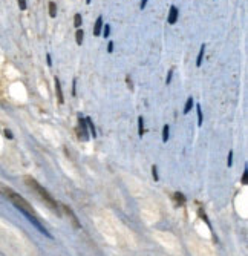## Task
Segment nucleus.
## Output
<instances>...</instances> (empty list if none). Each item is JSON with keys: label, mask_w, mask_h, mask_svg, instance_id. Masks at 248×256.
I'll return each instance as SVG.
<instances>
[{"label": "nucleus", "mask_w": 248, "mask_h": 256, "mask_svg": "<svg viewBox=\"0 0 248 256\" xmlns=\"http://www.w3.org/2000/svg\"><path fill=\"white\" fill-rule=\"evenodd\" d=\"M0 193H2L5 198H8V199L11 201V203H12V206H16V207L18 208V210L22 212V213L25 215V216L28 218V219H29V221H31L32 224H34V226L38 228V230L43 233V235H46L48 238H52L51 235H49V232H48V230H46V228L42 226V222H40V221L37 219L34 208L31 207V204H29V203H28V201H26L23 196H20V195H18V193H16V192L12 190L11 187L5 186V184H2V183H0Z\"/></svg>", "instance_id": "1"}, {"label": "nucleus", "mask_w": 248, "mask_h": 256, "mask_svg": "<svg viewBox=\"0 0 248 256\" xmlns=\"http://www.w3.org/2000/svg\"><path fill=\"white\" fill-rule=\"evenodd\" d=\"M25 183L28 184V186L32 189V190H34V192L38 195V196L42 198V199L45 201V203L48 204V206L52 208V210H54V212H55V213L58 215V216H60V207H58V203H57V201L52 198V195H51L48 190H46V189H45L43 186H40V184L37 183V181H35L34 178H31V177H26V178H25Z\"/></svg>", "instance_id": "2"}, {"label": "nucleus", "mask_w": 248, "mask_h": 256, "mask_svg": "<svg viewBox=\"0 0 248 256\" xmlns=\"http://www.w3.org/2000/svg\"><path fill=\"white\" fill-rule=\"evenodd\" d=\"M63 210L66 212V215H68V218H71V221H72L73 227H75V228H81V224H80L78 218L75 216V213H73V210H72V208H71L69 206H63Z\"/></svg>", "instance_id": "3"}, {"label": "nucleus", "mask_w": 248, "mask_h": 256, "mask_svg": "<svg viewBox=\"0 0 248 256\" xmlns=\"http://www.w3.org/2000/svg\"><path fill=\"white\" fill-rule=\"evenodd\" d=\"M178 16H179V11L175 5L170 6V12H169V17H167V22H169L170 25L173 23H176V20H178Z\"/></svg>", "instance_id": "4"}, {"label": "nucleus", "mask_w": 248, "mask_h": 256, "mask_svg": "<svg viewBox=\"0 0 248 256\" xmlns=\"http://www.w3.org/2000/svg\"><path fill=\"white\" fill-rule=\"evenodd\" d=\"M78 124H80V137H83V140L88 141L89 140V135H88V129H86V120L83 117H80L78 118Z\"/></svg>", "instance_id": "5"}, {"label": "nucleus", "mask_w": 248, "mask_h": 256, "mask_svg": "<svg viewBox=\"0 0 248 256\" xmlns=\"http://www.w3.org/2000/svg\"><path fill=\"white\" fill-rule=\"evenodd\" d=\"M55 94H57V98H58V103H64V98H63V92H61V84H60V80L55 78Z\"/></svg>", "instance_id": "6"}, {"label": "nucleus", "mask_w": 248, "mask_h": 256, "mask_svg": "<svg viewBox=\"0 0 248 256\" xmlns=\"http://www.w3.org/2000/svg\"><path fill=\"white\" fill-rule=\"evenodd\" d=\"M101 28H103V17L100 16L97 18V22H95V26H93V35H100V34H101Z\"/></svg>", "instance_id": "7"}, {"label": "nucleus", "mask_w": 248, "mask_h": 256, "mask_svg": "<svg viewBox=\"0 0 248 256\" xmlns=\"http://www.w3.org/2000/svg\"><path fill=\"white\" fill-rule=\"evenodd\" d=\"M204 54H205V45H202V46H201V49H199L198 58H196V66H201V63H202V58H204Z\"/></svg>", "instance_id": "8"}, {"label": "nucleus", "mask_w": 248, "mask_h": 256, "mask_svg": "<svg viewBox=\"0 0 248 256\" xmlns=\"http://www.w3.org/2000/svg\"><path fill=\"white\" fill-rule=\"evenodd\" d=\"M83 38H84V32L78 28L77 32H75V42H77V45H81L83 43Z\"/></svg>", "instance_id": "9"}, {"label": "nucleus", "mask_w": 248, "mask_h": 256, "mask_svg": "<svg viewBox=\"0 0 248 256\" xmlns=\"http://www.w3.org/2000/svg\"><path fill=\"white\" fill-rule=\"evenodd\" d=\"M86 124L89 126V130H90V135L95 138L97 137V130H95V126H93V123H92V120L90 118H86Z\"/></svg>", "instance_id": "10"}, {"label": "nucleus", "mask_w": 248, "mask_h": 256, "mask_svg": "<svg viewBox=\"0 0 248 256\" xmlns=\"http://www.w3.org/2000/svg\"><path fill=\"white\" fill-rule=\"evenodd\" d=\"M169 135H170V127L165 124V126L163 127V141H164V143H167V141H169Z\"/></svg>", "instance_id": "11"}, {"label": "nucleus", "mask_w": 248, "mask_h": 256, "mask_svg": "<svg viewBox=\"0 0 248 256\" xmlns=\"http://www.w3.org/2000/svg\"><path fill=\"white\" fill-rule=\"evenodd\" d=\"M138 133H139V137L144 135V120H143V117L138 118Z\"/></svg>", "instance_id": "12"}, {"label": "nucleus", "mask_w": 248, "mask_h": 256, "mask_svg": "<svg viewBox=\"0 0 248 256\" xmlns=\"http://www.w3.org/2000/svg\"><path fill=\"white\" fill-rule=\"evenodd\" d=\"M191 107H193V98L190 97L189 100H187V103H185V107H184V115H187V113L190 112Z\"/></svg>", "instance_id": "13"}, {"label": "nucleus", "mask_w": 248, "mask_h": 256, "mask_svg": "<svg viewBox=\"0 0 248 256\" xmlns=\"http://www.w3.org/2000/svg\"><path fill=\"white\" fill-rule=\"evenodd\" d=\"M81 22H83V18H81V14H75V17H73V26L78 29L80 26H81Z\"/></svg>", "instance_id": "14"}, {"label": "nucleus", "mask_w": 248, "mask_h": 256, "mask_svg": "<svg viewBox=\"0 0 248 256\" xmlns=\"http://www.w3.org/2000/svg\"><path fill=\"white\" fill-rule=\"evenodd\" d=\"M49 16L51 17H55L57 16V5L54 3V2L49 3Z\"/></svg>", "instance_id": "15"}, {"label": "nucleus", "mask_w": 248, "mask_h": 256, "mask_svg": "<svg viewBox=\"0 0 248 256\" xmlns=\"http://www.w3.org/2000/svg\"><path fill=\"white\" fill-rule=\"evenodd\" d=\"M196 112H198V126H202L204 117H202V111H201V106L199 104H196Z\"/></svg>", "instance_id": "16"}, {"label": "nucleus", "mask_w": 248, "mask_h": 256, "mask_svg": "<svg viewBox=\"0 0 248 256\" xmlns=\"http://www.w3.org/2000/svg\"><path fill=\"white\" fill-rule=\"evenodd\" d=\"M175 199L178 201L179 204H184V203H185V198H184V195H182V193H179V192H176V193H175Z\"/></svg>", "instance_id": "17"}, {"label": "nucleus", "mask_w": 248, "mask_h": 256, "mask_svg": "<svg viewBox=\"0 0 248 256\" xmlns=\"http://www.w3.org/2000/svg\"><path fill=\"white\" fill-rule=\"evenodd\" d=\"M109 34H110V26H109V25H104V28H103V35L107 38V37H109Z\"/></svg>", "instance_id": "18"}, {"label": "nucleus", "mask_w": 248, "mask_h": 256, "mask_svg": "<svg viewBox=\"0 0 248 256\" xmlns=\"http://www.w3.org/2000/svg\"><path fill=\"white\" fill-rule=\"evenodd\" d=\"M152 173H153V179L158 181L159 178H158V167H156V166H153V167H152Z\"/></svg>", "instance_id": "19"}, {"label": "nucleus", "mask_w": 248, "mask_h": 256, "mask_svg": "<svg viewBox=\"0 0 248 256\" xmlns=\"http://www.w3.org/2000/svg\"><path fill=\"white\" fill-rule=\"evenodd\" d=\"M172 77H173V69H170V71H169V74H167V78H165V83H167V84H170V82H172Z\"/></svg>", "instance_id": "20"}, {"label": "nucleus", "mask_w": 248, "mask_h": 256, "mask_svg": "<svg viewBox=\"0 0 248 256\" xmlns=\"http://www.w3.org/2000/svg\"><path fill=\"white\" fill-rule=\"evenodd\" d=\"M242 183H244V184L248 183V170H247V169L244 170V175H242Z\"/></svg>", "instance_id": "21"}, {"label": "nucleus", "mask_w": 248, "mask_h": 256, "mask_svg": "<svg viewBox=\"0 0 248 256\" xmlns=\"http://www.w3.org/2000/svg\"><path fill=\"white\" fill-rule=\"evenodd\" d=\"M20 9H26V0H17Z\"/></svg>", "instance_id": "22"}, {"label": "nucleus", "mask_w": 248, "mask_h": 256, "mask_svg": "<svg viewBox=\"0 0 248 256\" xmlns=\"http://www.w3.org/2000/svg\"><path fill=\"white\" fill-rule=\"evenodd\" d=\"M77 91V80H73V82H72V95H75V92Z\"/></svg>", "instance_id": "23"}, {"label": "nucleus", "mask_w": 248, "mask_h": 256, "mask_svg": "<svg viewBox=\"0 0 248 256\" xmlns=\"http://www.w3.org/2000/svg\"><path fill=\"white\" fill-rule=\"evenodd\" d=\"M227 163H228V167L233 164V152H230V153H228V161H227Z\"/></svg>", "instance_id": "24"}, {"label": "nucleus", "mask_w": 248, "mask_h": 256, "mask_svg": "<svg viewBox=\"0 0 248 256\" xmlns=\"http://www.w3.org/2000/svg\"><path fill=\"white\" fill-rule=\"evenodd\" d=\"M113 51V42H109V45H107V52H112Z\"/></svg>", "instance_id": "25"}, {"label": "nucleus", "mask_w": 248, "mask_h": 256, "mask_svg": "<svg viewBox=\"0 0 248 256\" xmlns=\"http://www.w3.org/2000/svg\"><path fill=\"white\" fill-rule=\"evenodd\" d=\"M147 2H149V0H141V5H139V8L144 9V8H146V5H147Z\"/></svg>", "instance_id": "26"}, {"label": "nucleus", "mask_w": 248, "mask_h": 256, "mask_svg": "<svg viewBox=\"0 0 248 256\" xmlns=\"http://www.w3.org/2000/svg\"><path fill=\"white\" fill-rule=\"evenodd\" d=\"M5 135H6V137H8V138H12V133H11V132H9L8 129H6V130H5Z\"/></svg>", "instance_id": "27"}, {"label": "nucleus", "mask_w": 248, "mask_h": 256, "mask_svg": "<svg viewBox=\"0 0 248 256\" xmlns=\"http://www.w3.org/2000/svg\"><path fill=\"white\" fill-rule=\"evenodd\" d=\"M46 60H48V66H51V65H52V62H51V55H46Z\"/></svg>", "instance_id": "28"}, {"label": "nucleus", "mask_w": 248, "mask_h": 256, "mask_svg": "<svg viewBox=\"0 0 248 256\" xmlns=\"http://www.w3.org/2000/svg\"><path fill=\"white\" fill-rule=\"evenodd\" d=\"M126 80H127V84H129V86H130V89H132V80H130V77H127Z\"/></svg>", "instance_id": "29"}, {"label": "nucleus", "mask_w": 248, "mask_h": 256, "mask_svg": "<svg viewBox=\"0 0 248 256\" xmlns=\"http://www.w3.org/2000/svg\"><path fill=\"white\" fill-rule=\"evenodd\" d=\"M90 2H92V0H86V3H88V5H89V3H90Z\"/></svg>", "instance_id": "30"}]
</instances>
